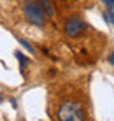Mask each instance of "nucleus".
Listing matches in <instances>:
<instances>
[{
	"label": "nucleus",
	"mask_w": 114,
	"mask_h": 121,
	"mask_svg": "<svg viewBox=\"0 0 114 121\" xmlns=\"http://www.w3.org/2000/svg\"><path fill=\"white\" fill-rule=\"evenodd\" d=\"M58 121H84L83 104L77 100H65L58 107Z\"/></svg>",
	"instance_id": "nucleus-1"
},
{
	"label": "nucleus",
	"mask_w": 114,
	"mask_h": 121,
	"mask_svg": "<svg viewBox=\"0 0 114 121\" xmlns=\"http://www.w3.org/2000/svg\"><path fill=\"white\" fill-rule=\"evenodd\" d=\"M23 14L28 23L35 25V26H44L46 25V12L40 7L37 0H25L23 2Z\"/></svg>",
	"instance_id": "nucleus-2"
},
{
	"label": "nucleus",
	"mask_w": 114,
	"mask_h": 121,
	"mask_svg": "<svg viewBox=\"0 0 114 121\" xmlns=\"http://www.w3.org/2000/svg\"><path fill=\"white\" fill-rule=\"evenodd\" d=\"M84 28H86V25H84L79 18H69L65 21V25H63V30H65V33L70 37V39H75V37H79L81 33L84 32Z\"/></svg>",
	"instance_id": "nucleus-3"
},
{
	"label": "nucleus",
	"mask_w": 114,
	"mask_h": 121,
	"mask_svg": "<svg viewBox=\"0 0 114 121\" xmlns=\"http://www.w3.org/2000/svg\"><path fill=\"white\" fill-rule=\"evenodd\" d=\"M37 2H39V4H40V7L44 9L46 16H53V14H54V9H53L51 0H37Z\"/></svg>",
	"instance_id": "nucleus-4"
},
{
	"label": "nucleus",
	"mask_w": 114,
	"mask_h": 121,
	"mask_svg": "<svg viewBox=\"0 0 114 121\" xmlns=\"http://www.w3.org/2000/svg\"><path fill=\"white\" fill-rule=\"evenodd\" d=\"M16 58H18V61L21 63V69H25V67H26V63H28V58L25 56L21 51H16Z\"/></svg>",
	"instance_id": "nucleus-5"
},
{
	"label": "nucleus",
	"mask_w": 114,
	"mask_h": 121,
	"mask_svg": "<svg viewBox=\"0 0 114 121\" xmlns=\"http://www.w3.org/2000/svg\"><path fill=\"white\" fill-rule=\"evenodd\" d=\"M104 19H105L107 23L114 25V11H112V9H107V11L104 12Z\"/></svg>",
	"instance_id": "nucleus-6"
},
{
	"label": "nucleus",
	"mask_w": 114,
	"mask_h": 121,
	"mask_svg": "<svg viewBox=\"0 0 114 121\" xmlns=\"http://www.w3.org/2000/svg\"><path fill=\"white\" fill-rule=\"evenodd\" d=\"M19 44H21V46H23V48H25V49H26V51H28V53H32V55H33V53H35V49H33V46H32L30 42H28V40H26V39H19Z\"/></svg>",
	"instance_id": "nucleus-7"
},
{
	"label": "nucleus",
	"mask_w": 114,
	"mask_h": 121,
	"mask_svg": "<svg viewBox=\"0 0 114 121\" xmlns=\"http://www.w3.org/2000/svg\"><path fill=\"white\" fill-rule=\"evenodd\" d=\"M104 4L107 5V9H112L114 11V0H104Z\"/></svg>",
	"instance_id": "nucleus-8"
},
{
	"label": "nucleus",
	"mask_w": 114,
	"mask_h": 121,
	"mask_svg": "<svg viewBox=\"0 0 114 121\" xmlns=\"http://www.w3.org/2000/svg\"><path fill=\"white\" fill-rule=\"evenodd\" d=\"M109 63H111V65H114V51L111 53V56H109Z\"/></svg>",
	"instance_id": "nucleus-9"
}]
</instances>
